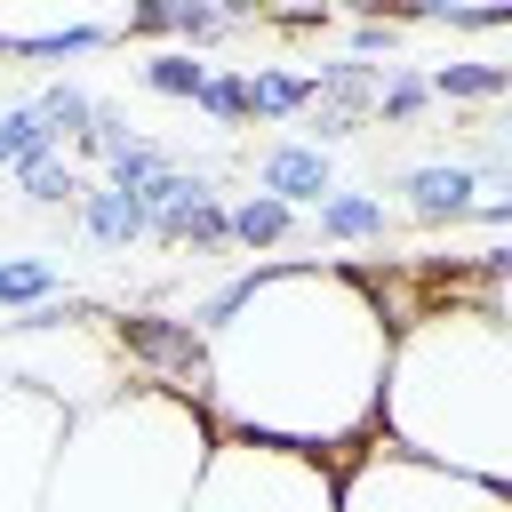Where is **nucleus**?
I'll list each match as a JSON object with an SVG mask.
<instances>
[{
	"label": "nucleus",
	"instance_id": "obj_27",
	"mask_svg": "<svg viewBox=\"0 0 512 512\" xmlns=\"http://www.w3.org/2000/svg\"><path fill=\"white\" fill-rule=\"evenodd\" d=\"M392 48H400V24H392V16H360V24H352V48H344V56L376 64V56H392Z\"/></svg>",
	"mask_w": 512,
	"mask_h": 512
},
{
	"label": "nucleus",
	"instance_id": "obj_18",
	"mask_svg": "<svg viewBox=\"0 0 512 512\" xmlns=\"http://www.w3.org/2000/svg\"><path fill=\"white\" fill-rule=\"evenodd\" d=\"M240 24H248V0H224V8H216V0H176V24H168V32L200 56L208 40H232Z\"/></svg>",
	"mask_w": 512,
	"mask_h": 512
},
{
	"label": "nucleus",
	"instance_id": "obj_16",
	"mask_svg": "<svg viewBox=\"0 0 512 512\" xmlns=\"http://www.w3.org/2000/svg\"><path fill=\"white\" fill-rule=\"evenodd\" d=\"M136 80H144L152 96H176V104H200V88H208V64H200L192 48H152V56L136 64Z\"/></svg>",
	"mask_w": 512,
	"mask_h": 512
},
{
	"label": "nucleus",
	"instance_id": "obj_1",
	"mask_svg": "<svg viewBox=\"0 0 512 512\" xmlns=\"http://www.w3.org/2000/svg\"><path fill=\"white\" fill-rule=\"evenodd\" d=\"M392 320L360 272L248 264V304L208 328V424L264 448L360 456L376 448Z\"/></svg>",
	"mask_w": 512,
	"mask_h": 512
},
{
	"label": "nucleus",
	"instance_id": "obj_24",
	"mask_svg": "<svg viewBox=\"0 0 512 512\" xmlns=\"http://www.w3.org/2000/svg\"><path fill=\"white\" fill-rule=\"evenodd\" d=\"M464 280H472V296L512 328V248H488L480 264H464Z\"/></svg>",
	"mask_w": 512,
	"mask_h": 512
},
{
	"label": "nucleus",
	"instance_id": "obj_17",
	"mask_svg": "<svg viewBox=\"0 0 512 512\" xmlns=\"http://www.w3.org/2000/svg\"><path fill=\"white\" fill-rule=\"evenodd\" d=\"M280 240H296V208L272 192H248L232 208V248H280Z\"/></svg>",
	"mask_w": 512,
	"mask_h": 512
},
{
	"label": "nucleus",
	"instance_id": "obj_12",
	"mask_svg": "<svg viewBox=\"0 0 512 512\" xmlns=\"http://www.w3.org/2000/svg\"><path fill=\"white\" fill-rule=\"evenodd\" d=\"M312 112V72L248 64V120H304Z\"/></svg>",
	"mask_w": 512,
	"mask_h": 512
},
{
	"label": "nucleus",
	"instance_id": "obj_9",
	"mask_svg": "<svg viewBox=\"0 0 512 512\" xmlns=\"http://www.w3.org/2000/svg\"><path fill=\"white\" fill-rule=\"evenodd\" d=\"M112 40H120V24L64 16V24H48V32H0V56H16V64H64V56H96V48H112Z\"/></svg>",
	"mask_w": 512,
	"mask_h": 512
},
{
	"label": "nucleus",
	"instance_id": "obj_28",
	"mask_svg": "<svg viewBox=\"0 0 512 512\" xmlns=\"http://www.w3.org/2000/svg\"><path fill=\"white\" fill-rule=\"evenodd\" d=\"M176 24V0H136L128 16H120V40H160Z\"/></svg>",
	"mask_w": 512,
	"mask_h": 512
},
{
	"label": "nucleus",
	"instance_id": "obj_7",
	"mask_svg": "<svg viewBox=\"0 0 512 512\" xmlns=\"http://www.w3.org/2000/svg\"><path fill=\"white\" fill-rule=\"evenodd\" d=\"M256 192H272V200H288V208H320V200L336 192V168H328V152H312V144H272V152L256 160Z\"/></svg>",
	"mask_w": 512,
	"mask_h": 512
},
{
	"label": "nucleus",
	"instance_id": "obj_15",
	"mask_svg": "<svg viewBox=\"0 0 512 512\" xmlns=\"http://www.w3.org/2000/svg\"><path fill=\"white\" fill-rule=\"evenodd\" d=\"M152 240L168 248H192V256H224L232 248V208H176V216H152Z\"/></svg>",
	"mask_w": 512,
	"mask_h": 512
},
{
	"label": "nucleus",
	"instance_id": "obj_30",
	"mask_svg": "<svg viewBox=\"0 0 512 512\" xmlns=\"http://www.w3.org/2000/svg\"><path fill=\"white\" fill-rule=\"evenodd\" d=\"M488 144H496V152H504V160H512V120H504V128H496V136H488Z\"/></svg>",
	"mask_w": 512,
	"mask_h": 512
},
{
	"label": "nucleus",
	"instance_id": "obj_21",
	"mask_svg": "<svg viewBox=\"0 0 512 512\" xmlns=\"http://www.w3.org/2000/svg\"><path fill=\"white\" fill-rule=\"evenodd\" d=\"M168 168H176V152H168V144H152V136H136L128 152H112V160H104V184L136 200V192H144L152 176H168Z\"/></svg>",
	"mask_w": 512,
	"mask_h": 512
},
{
	"label": "nucleus",
	"instance_id": "obj_11",
	"mask_svg": "<svg viewBox=\"0 0 512 512\" xmlns=\"http://www.w3.org/2000/svg\"><path fill=\"white\" fill-rule=\"evenodd\" d=\"M424 88H432V104H496V96H512V64L448 56V64H432V72H424Z\"/></svg>",
	"mask_w": 512,
	"mask_h": 512
},
{
	"label": "nucleus",
	"instance_id": "obj_29",
	"mask_svg": "<svg viewBox=\"0 0 512 512\" xmlns=\"http://www.w3.org/2000/svg\"><path fill=\"white\" fill-rule=\"evenodd\" d=\"M472 224H488V232H512V184H504L496 200H480V208H472Z\"/></svg>",
	"mask_w": 512,
	"mask_h": 512
},
{
	"label": "nucleus",
	"instance_id": "obj_22",
	"mask_svg": "<svg viewBox=\"0 0 512 512\" xmlns=\"http://www.w3.org/2000/svg\"><path fill=\"white\" fill-rule=\"evenodd\" d=\"M16 184H24V200H32V208H80V192H88V184H80V168H72L64 152H56V160H40V168H24Z\"/></svg>",
	"mask_w": 512,
	"mask_h": 512
},
{
	"label": "nucleus",
	"instance_id": "obj_4",
	"mask_svg": "<svg viewBox=\"0 0 512 512\" xmlns=\"http://www.w3.org/2000/svg\"><path fill=\"white\" fill-rule=\"evenodd\" d=\"M184 512H336V464L304 456V448H264V440L216 432Z\"/></svg>",
	"mask_w": 512,
	"mask_h": 512
},
{
	"label": "nucleus",
	"instance_id": "obj_6",
	"mask_svg": "<svg viewBox=\"0 0 512 512\" xmlns=\"http://www.w3.org/2000/svg\"><path fill=\"white\" fill-rule=\"evenodd\" d=\"M112 344H120V360H128L144 384H160V392L208 408V336H200L192 320H168V312H112Z\"/></svg>",
	"mask_w": 512,
	"mask_h": 512
},
{
	"label": "nucleus",
	"instance_id": "obj_20",
	"mask_svg": "<svg viewBox=\"0 0 512 512\" xmlns=\"http://www.w3.org/2000/svg\"><path fill=\"white\" fill-rule=\"evenodd\" d=\"M32 112H40L48 128H56V144H64V136L80 144V136H88V120H96V96H88L80 80H48V88L32 96Z\"/></svg>",
	"mask_w": 512,
	"mask_h": 512
},
{
	"label": "nucleus",
	"instance_id": "obj_3",
	"mask_svg": "<svg viewBox=\"0 0 512 512\" xmlns=\"http://www.w3.org/2000/svg\"><path fill=\"white\" fill-rule=\"evenodd\" d=\"M208 448L216 424L200 400H176L160 384H120L112 400L64 424L40 512H184Z\"/></svg>",
	"mask_w": 512,
	"mask_h": 512
},
{
	"label": "nucleus",
	"instance_id": "obj_26",
	"mask_svg": "<svg viewBox=\"0 0 512 512\" xmlns=\"http://www.w3.org/2000/svg\"><path fill=\"white\" fill-rule=\"evenodd\" d=\"M296 128H304V144H312V152H328V144H344V136H360L368 120H360V112H336V104H312V112H304Z\"/></svg>",
	"mask_w": 512,
	"mask_h": 512
},
{
	"label": "nucleus",
	"instance_id": "obj_13",
	"mask_svg": "<svg viewBox=\"0 0 512 512\" xmlns=\"http://www.w3.org/2000/svg\"><path fill=\"white\" fill-rule=\"evenodd\" d=\"M384 232H392V216L368 192H328L312 208V240H384Z\"/></svg>",
	"mask_w": 512,
	"mask_h": 512
},
{
	"label": "nucleus",
	"instance_id": "obj_5",
	"mask_svg": "<svg viewBox=\"0 0 512 512\" xmlns=\"http://www.w3.org/2000/svg\"><path fill=\"white\" fill-rule=\"evenodd\" d=\"M336 512H512V488L440 472V464L400 456V448L376 440L336 472Z\"/></svg>",
	"mask_w": 512,
	"mask_h": 512
},
{
	"label": "nucleus",
	"instance_id": "obj_25",
	"mask_svg": "<svg viewBox=\"0 0 512 512\" xmlns=\"http://www.w3.org/2000/svg\"><path fill=\"white\" fill-rule=\"evenodd\" d=\"M136 136H144V128H136L120 104H96V120H88V136H80L72 152H80V160H112V152H128Z\"/></svg>",
	"mask_w": 512,
	"mask_h": 512
},
{
	"label": "nucleus",
	"instance_id": "obj_10",
	"mask_svg": "<svg viewBox=\"0 0 512 512\" xmlns=\"http://www.w3.org/2000/svg\"><path fill=\"white\" fill-rule=\"evenodd\" d=\"M80 232L96 240V248H136V240H152V216H144V200H128V192H112V184H88L80 192Z\"/></svg>",
	"mask_w": 512,
	"mask_h": 512
},
{
	"label": "nucleus",
	"instance_id": "obj_23",
	"mask_svg": "<svg viewBox=\"0 0 512 512\" xmlns=\"http://www.w3.org/2000/svg\"><path fill=\"white\" fill-rule=\"evenodd\" d=\"M192 112L216 120V128H248V72H208V88H200Z\"/></svg>",
	"mask_w": 512,
	"mask_h": 512
},
{
	"label": "nucleus",
	"instance_id": "obj_2",
	"mask_svg": "<svg viewBox=\"0 0 512 512\" xmlns=\"http://www.w3.org/2000/svg\"><path fill=\"white\" fill-rule=\"evenodd\" d=\"M376 440L440 472L512 488V328L472 296V280H456L448 304L416 312L392 336Z\"/></svg>",
	"mask_w": 512,
	"mask_h": 512
},
{
	"label": "nucleus",
	"instance_id": "obj_14",
	"mask_svg": "<svg viewBox=\"0 0 512 512\" xmlns=\"http://www.w3.org/2000/svg\"><path fill=\"white\" fill-rule=\"evenodd\" d=\"M40 160H56V128L32 112V96H24V104H0V168L24 176V168H40Z\"/></svg>",
	"mask_w": 512,
	"mask_h": 512
},
{
	"label": "nucleus",
	"instance_id": "obj_19",
	"mask_svg": "<svg viewBox=\"0 0 512 512\" xmlns=\"http://www.w3.org/2000/svg\"><path fill=\"white\" fill-rule=\"evenodd\" d=\"M424 104H432L424 72H408V64H384V72H376V104H368V120H384V128H408Z\"/></svg>",
	"mask_w": 512,
	"mask_h": 512
},
{
	"label": "nucleus",
	"instance_id": "obj_8",
	"mask_svg": "<svg viewBox=\"0 0 512 512\" xmlns=\"http://www.w3.org/2000/svg\"><path fill=\"white\" fill-rule=\"evenodd\" d=\"M400 192H408V216H416V224H464V216L480 208V200H472L480 176L456 168V160H424V168H408Z\"/></svg>",
	"mask_w": 512,
	"mask_h": 512
}]
</instances>
